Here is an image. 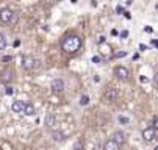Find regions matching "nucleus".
I'll return each mask as SVG.
<instances>
[{"mask_svg": "<svg viewBox=\"0 0 158 150\" xmlns=\"http://www.w3.org/2000/svg\"><path fill=\"white\" fill-rule=\"evenodd\" d=\"M80 47H81V39H80V36H77V34H67V36L63 39V42H61L63 52L69 53V55L77 53V52L80 50Z\"/></svg>", "mask_w": 158, "mask_h": 150, "instance_id": "obj_1", "label": "nucleus"}, {"mask_svg": "<svg viewBox=\"0 0 158 150\" xmlns=\"http://www.w3.org/2000/svg\"><path fill=\"white\" fill-rule=\"evenodd\" d=\"M36 66H38V59H35L31 55H27V56L22 58V67H24V69L31 71V69H35Z\"/></svg>", "mask_w": 158, "mask_h": 150, "instance_id": "obj_2", "label": "nucleus"}, {"mask_svg": "<svg viewBox=\"0 0 158 150\" xmlns=\"http://www.w3.org/2000/svg\"><path fill=\"white\" fill-rule=\"evenodd\" d=\"M118 97H119V91L116 88H108L103 92V100L105 102H116Z\"/></svg>", "mask_w": 158, "mask_h": 150, "instance_id": "obj_3", "label": "nucleus"}, {"mask_svg": "<svg viewBox=\"0 0 158 150\" xmlns=\"http://www.w3.org/2000/svg\"><path fill=\"white\" fill-rule=\"evenodd\" d=\"M114 75H116V78H119L121 81H127L128 77H130L128 69L124 67V66H116V67H114Z\"/></svg>", "mask_w": 158, "mask_h": 150, "instance_id": "obj_4", "label": "nucleus"}, {"mask_svg": "<svg viewBox=\"0 0 158 150\" xmlns=\"http://www.w3.org/2000/svg\"><path fill=\"white\" fill-rule=\"evenodd\" d=\"M50 88L55 94H60L64 91V80L63 78H53L52 83H50Z\"/></svg>", "mask_w": 158, "mask_h": 150, "instance_id": "obj_5", "label": "nucleus"}, {"mask_svg": "<svg viewBox=\"0 0 158 150\" xmlns=\"http://www.w3.org/2000/svg\"><path fill=\"white\" fill-rule=\"evenodd\" d=\"M13 17H14V13L10 8H3L2 11H0V20H2L3 24H10L13 20Z\"/></svg>", "mask_w": 158, "mask_h": 150, "instance_id": "obj_6", "label": "nucleus"}, {"mask_svg": "<svg viewBox=\"0 0 158 150\" xmlns=\"http://www.w3.org/2000/svg\"><path fill=\"white\" fill-rule=\"evenodd\" d=\"M111 141H113V142H116V144L121 147V145H124V144H125L127 136H125V133H124V132H114V133L111 135Z\"/></svg>", "mask_w": 158, "mask_h": 150, "instance_id": "obj_7", "label": "nucleus"}, {"mask_svg": "<svg viewBox=\"0 0 158 150\" xmlns=\"http://www.w3.org/2000/svg\"><path fill=\"white\" fill-rule=\"evenodd\" d=\"M13 78H14V72L11 69H3L0 72V80L3 83H10V81H13Z\"/></svg>", "mask_w": 158, "mask_h": 150, "instance_id": "obj_8", "label": "nucleus"}, {"mask_svg": "<svg viewBox=\"0 0 158 150\" xmlns=\"http://www.w3.org/2000/svg\"><path fill=\"white\" fill-rule=\"evenodd\" d=\"M155 139V130L153 128H146V130H143V141L144 142H152Z\"/></svg>", "mask_w": 158, "mask_h": 150, "instance_id": "obj_9", "label": "nucleus"}, {"mask_svg": "<svg viewBox=\"0 0 158 150\" xmlns=\"http://www.w3.org/2000/svg\"><path fill=\"white\" fill-rule=\"evenodd\" d=\"M24 106H25V102H22V100H14L11 108H13L14 113H22V111H24Z\"/></svg>", "mask_w": 158, "mask_h": 150, "instance_id": "obj_10", "label": "nucleus"}, {"mask_svg": "<svg viewBox=\"0 0 158 150\" xmlns=\"http://www.w3.org/2000/svg\"><path fill=\"white\" fill-rule=\"evenodd\" d=\"M103 150H121V147H119L116 142H113L111 139H108V141L103 144Z\"/></svg>", "mask_w": 158, "mask_h": 150, "instance_id": "obj_11", "label": "nucleus"}, {"mask_svg": "<svg viewBox=\"0 0 158 150\" xmlns=\"http://www.w3.org/2000/svg\"><path fill=\"white\" fill-rule=\"evenodd\" d=\"M24 113L25 116H33L35 114V106H33V103H25V106H24Z\"/></svg>", "mask_w": 158, "mask_h": 150, "instance_id": "obj_12", "label": "nucleus"}, {"mask_svg": "<svg viewBox=\"0 0 158 150\" xmlns=\"http://www.w3.org/2000/svg\"><path fill=\"white\" fill-rule=\"evenodd\" d=\"M99 50H100V55H103V56L111 55V47L108 44H99Z\"/></svg>", "mask_w": 158, "mask_h": 150, "instance_id": "obj_13", "label": "nucleus"}, {"mask_svg": "<svg viewBox=\"0 0 158 150\" xmlns=\"http://www.w3.org/2000/svg\"><path fill=\"white\" fill-rule=\"evenodd\" d=\"M44 124H46V127H53V125H56V117L55 116H47L46 120H44Z\"/></svg>", "mask_w": 158, "mask_h": 150, "instance_id": "obj_14", "label": "nucleus"}, {"mask_svg": "<svg viewBox=\"0 0 158 150\" xmlns=\"http://www.w3.org/2000/svg\"><path fill=\"white\" fill-rule=\"evenodd\" d=\"M52 138H53V141H64V135L61 132H53Z\"/></svg>", "mask_w": 158, "mask_h": 150, "instance_id": "obj_15", "label": "nucleus"}, {"mask_svg": "<svg viewBox=\"0 0 158 150\" xmlns=\"http://www.w3.org/2000/svg\"><path fill=\"white\" fill-rule=\"evenodd\" d=\"M6 47V38L3 33H0V50H3Z\"/></svg>", "mask_w": 158, "mask_h": 150, "instance_id": "obj_16", "label": "nucleus"}, {"mask_svg": "<svg viewBox=\"0 0 158 150\" xmlns=\"http://www.w3.org/2000/svg\"><path fill=\"white\" fill-rule=\"evenodd\" d=\"M89 103V97L88 95H81L80 97V105H88Z\"/></svg>", "mask_w": 158, "mask_h": 150, "instance_id": "obj_17", "label": "nucleus"}, {"mask_svg": "<svg viewBox=\"0 0 158 150\" xmlns=\"http://www.w3.org/2000/svg\"><path fill=\"white\" fill-rule=\"evenodd\" d=\"M2 150H13V147H11V144L3 142V144H2Z\"/></svg>", "mask_w": 158, "mask_h": 150, "instance_id": "obj_18", "label": "nucleus"}, {"mask_svg": "<svg viewBox=\"0 0 158 150\" xmlns=\"http://www.w3.org/2000/svg\"><path fill=\"white\" fill-rule=\"evenodd\" d=\"M128 120H130L128 117H125V116H119V122H121V124H128Z\"/></svg>", "mask_w": 158, "mask_h": 150, "instance_id": "obj_19", "label": "nucleus"}, {"mask_svg": "<svg viewBox=\"0 0 158 150\" xmlns=\"http://www.w3.org/2000/svg\"><path fill=\"white\" fill-rule=\"evenodd\" d=\"M93 63L94 64H100V56H93Z\"/></svg>", "mask_w": 158, "mask_h": 150, "instance_id": "obj_20", "label": "nucleus"}, {"mask_svg": "<svg viewBox=\"0 0 158 150\" xmlns=\"http://www.w3.org/2000/svg\"><path fill=\"white\" fill-rule=\"evenodd\" d=\"M81 147H83L81 142H77V144H75V150H81Z\"/></svg>", "mask_w": 158, "mask_h": 150, "instance_id": "obj_21", "label": "nucleus"}, {"mask_svg": "<svg viewBox=\"0 0 158 150\" xmlns=\"http://www.w3.org/2000/svg\"><path fill=\"white\" fill-rule=\"evenodd\" d=\"M3 61H11V56H3Z\"/></svg>", "mask_w": 158, "mask_h": 150, "instance_id": "obj_22", "label": "nucleus"}, {"mask_svg": "<svg viewBox=\"0 0 158 150\" xmlns=\"http://www.w3.org/2000/svg\"><path fill=\"white\" fill-rule=\"evenodd\" d=\"M6 94H13V89L11 88H6Z\"/></svg>", "mask_w": 158, "mask_h": 150, "instance_id": "obj_23", "label": "nucleus"}]
</instances>
